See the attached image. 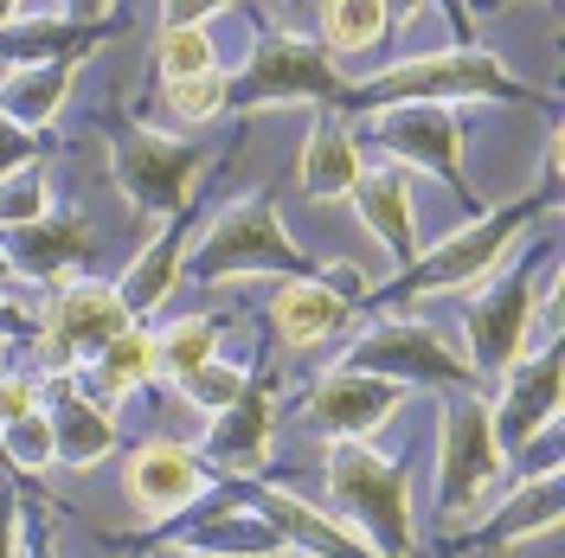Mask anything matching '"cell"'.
Listing matches in <instances>:
<instances>
[{
    "label": "cell",
    "mask_w": 565,
    "mask_h": 558,
    "mask_svg": "<svg viewBox=\"0 0 565 558\" xmlns=\"http://www.w3.org/2000/svg\"><path fill=\"white\" fill-rule=\"evenodd\" d=\"M553 200H559V148H546V193H540V200H514V206H501V212H476V218H469L462 232H450L437 250H418L373 302H380V309H405V302H424V296H462V289L489 282L494 270H501L508 245L527 232L533 218H546Z\"/></svg>",
    "instance_id": "1"
},
{
    "label": "cell",
    "mask_w": 565,
    "mask_h": 558,
    "mask_svg": "<svg viewBox=\"0 0 565 558\" xmlns=\"http://www.w3.org/2000/svg\"><path fill=\"white\" fill-rule=\"evenodd\" d=\"M457 97H482V104H533L540 90H527L514 71L501 65L482 45H444L424 58H398V65L373 71L366 84H353L348 116H380L398 104H457Z\"/></svg>",
    "instance_id": "2"
},
{
    "label": "cell",
    "mask_w": 565,
    "mask_h": 558,
    "mask_svg": "<svg viewBox=\"0 0 565 558\" xmlns=\"http://www.w3.org/2000/svg\"><path fill=\"white\" fill-rule=\"evenodd\" d=\"M328 494L334 514L366 533L380 558H418V526H412V462L373 450L366 437H341L328 450Z\"/></svg>",
    "instance_id": "3"
},
{
    "label": "cell",
    "mask_w": 565,
    "mask_h": 558,
    "mask_svg": "<svg viewBox=\"0 0 565 558\" xmlns=\"http://www.w3.org/2000/svg\"><path fill=\"white\" fill-rule=\"evenodd\" d=\"M180 270H193L200 282H238V277H264V270L309 277V270H316V257L289 238L277 200H270V193H257V200H238L232 212H218L206 232H200V245L186 250V264H180Z\"/></svg>",
    "instance_id": "4"
},
{
    "label": "cell",
    "mask_w": 565,
    "mask_h": 558,
    "mask_svg": "<svg viewBox=\"0 0 565 558\" xmlns=\"http://www.w3.org/2000/svg\"><path fill=\"white\" fill-rule=\"evenodd\" d=\"M225 104L232 109H264V104H316L348 116L353 104V84L328 65V45L302 33H270L257 39L250 65L238 77H225Z\"/></svg>",
    "instance_id": "5"
},
{
    "label": "cell",
    "mask_w": 565,
    "mask_h": 558,
    "mask_svg": "<svg viewBox=\"0 0 565 558\" xmlns=\"http://www.w3.org/2000/svg\"><path fill=\"white\" fill-rule=\"evenodd\" d=\"M212 148H200L193 136H168V129H122L116 136V186L129 193V206L148 218H174L193 206V186L206 174Z\"/></svg>",
    "instance_id": "6"
},
{
    "label": "cell",
    "mask_w": 565,
    "mask_h": 558,
    "mask_svg": "<svg viewBox=\"0 0 565 558\" xmlns=\"http://www.w3.org/2000/svg\"><path fill=\"white\" fill-rule=\"evenodd\" d=\"M437 514L444 521H469L489 507V489L501 482V443L489 430V398H450L437 418Z\"/></svg>",
    "instance_id": "7"
},
{
    "label": "cell",
    "mask_w": 565,
    "mask_h": 558,
    "mask_svg": "<svg viewBox=\"0 0 565 558\" xmlns=\"http://www.w3.org/2000/svg\"><path fill=\"white\" fill-rule=\"evenodd\" d=\"M559 282V270L546 264V277L533 282V257H521L514 270H501V277L482 289V296H469V309H462V360L476 366V373H508L521 353H527V328L533 314H540V296Z\"/></svg>",
    "instance_id": "8"
},
{
    "label": "cell",
    "mask_w": 565,
    "mask_h": 558,
    "mask_svg": "<svg viewBox=\"0 0 565 558\" xmlns=\"http://www.w3.org/2000/svg\"><path fill=\"white\" fill-rule=\"evenodd\" d=\"M341 366L348 373H373V379H392V385H476V366L462 360L437 328H424V321H405V314H392V321H373L348 353H341Z\"/></svg>",
    "instance_id": "9"
},
{
    "label": "cell",
    "mask_w": 565,
    "mask_h": 558,
    "mask_svg": "<svg viewBox=\"0 0 565 558\" xmlns=\"http://www.w3.org/2000/svg\"><path fill=\"white\" fill-rule=\"evenodd\" d=\"M122 328H136V321L109 282H58L45 302V321H39V353L52 373H84V360L104 353Z\"/></svg>",
    "instance_id": "10"
},
{
    "label": "cell",
    "mask_w": 565,
    "mask_h": 558,
    "mask_svg": "<svg viewBox=\"0 0 565 558\" xmlns=\"http://www.w3.org/2000/svg\"><path fill=\"white\" fill-rule=\"evenodd\" d=\"M270 430H277V385L250 366V385L225 405V411H212L206 437H200L193 450H200V462L212 469V482H218V475H225V482H250V475H264V462H270Z\"/></svg>",
    "instance_id": "11"
},
{
    "label": "cell",
    "mask_w": 565,
    "mask_h": 558,
    "mask_svg": "<svg viewBox=\"0 0 565 558\" xmlns=\"http://www.w3.org/2000/svg\"><path fill=\"white\" fill-rule=\"evenodd\" d=\"M380 141L398 154V168H424V174H437L457 200H469V212H476V186H469V174H462V116L450 104L380 109Z\"/></svg>",
    "instance_id": "12"
},
{
    "label": "cell",
    "mask_w": 565,
    "mask_h": 558,
    "mask_svg": "<svg viewBox=\"0 0 565 558\" xmlns=\"http://www.w3.org/2000/svg\"><path fill=\"white\" fill-rule=\"evenodd\" d=\"M553 423H559V341H546L540 353H521L501 373V391L489 398V430L501 455H521Z\"/></svg>",
    "instance_id": "13"
},
{
    "label": "cell",
    "mask_w": 565,
    "mask_h": 558,
    "mask_svg": "<svg viewBox=\"0 0 565 558\" xmlns=\"http://www.w3.org/2000/svg\"><path fill=\"white\" fill-rule=\"evenodd\" d=\"M398 405H405V385L334 366L302 391V423H316L328 437H373V430H386L398 418Z\"/></svg>",
    "instance_id": "14"
},
{
    "label": "cell",
    "mask_w": 565,
    "mask_h": 558,
    "mask_svg": "<svg viewBox=\"0 0 565 558\" xmlns=\"http://www.w3.org/2000/svg\"><path fill=\"white\" fill-rule=\"evenodd\" d=\"M212 494V469L200 462L193 443H174V437H161V443H141L129 455V501H136L141 514H154V521H180L193 501H206Z\"/></svg>",
    "instance_id": "15"
},
{
    "label": "cell",
    "mask_w": 565,
    "mask_h": 558,
    "mask_svg": "<svg viewBox=\"0 0 565 558\" xmlns=\"http://www.w3.org/2000/svg\"><path fill=\"white\" fill-rule=\"evenodd\" d=\"M39 411L52 423V462H65V469H90L116 443V411L84 398V385L71 373H52V385H39Z\"/></svg>",
    "instance_id": "16"
},
{
    "label": "cell",
    "mask_w": 565,
    "mask_h": 558,
    "mask_svg": "<svg viewBox=\"0 0 565 558\" xmlns=\"http://www.w3.org/2000/svg\"><path fill=\"white\" fill-rule=\"evenodd\" d=\"M180 546L200 558H282L289 552V533H282L257 501L225 494V507H212L206 521H193L180 533Z\"/></svg>",
    "instance_id": "17"
},
{
    "label": "cell",
    "mask_w": 565,
    "mask_h": 558,
    "mask_svg": "<svg viewBox=\"0 0 565 558\" xmlns=\"http://www.w3.org/2000/svg\"><path fill=\"white\" fill-rule=\"evenodd\" d=\"M353 212H360V225L392 250V264L405 270L412 257H418V200H412V180L405 168H380V174H360L353 180Z\"/></svg>",
    "instance_id": "18"
},
{
    "label": "cell",
    "mask_w": 565,
    "mask_h": 558,
    "mask_svg": "<svg viewBox=\"0 0 565 558\" xmlns=\"http://www.w3.org/2000/svg\"><path fill=\"white\" fill-rule=\"evenodd\" d=\"M13 270L20 277H33V282H77V270H84V257H90V225L77 218V212H45L39 225H20L13 232Z\"/></svg>",
    "instance_id": "19"
},
{
    "label": "cell",
    "mask_w": 565,
    "mask_h": 558,
    "mask_svg": "<svg viewBox=\"0 0 565 558\" xmlns=\"http://www.w3.org/2000/svg\"><path fill=\"white\" fill-rule=\"evenodd\" d=\"M348 314H353V302L334 296L316 270L309 277H282V289L270 296V328H277V341L289 353H309L316 341H328Z\"/></svg>",
    "instance_id": "20"
},
{
    "label": "cell",
    "mask_w": 565,
    "mask_h": 558,
    "mask_svg": "<svg viewBox=\"0 0 565 558\" xmlns=\"http://www.w3.org/2000/svg\"><path fill=\"white\" fill-rule=\"evenodd\" d=\"M250 501H257L282 533H289V546H309V552H321V558H380L373 546H366V533H353L348 521H334L328 507L296 501L289 489H257Z\"/></svg>",
    "instance_id": "21"
},
{
    "label": "cell",
    "mask_w": 565,
    "mask_h": 558,
    "mask_svg": "<svg viewBox=\"0 0 565 558\" xmlns=\"http://www.w3.org/2000/svg\"><path fill=\"white\" fill-rule=\"evenodd\" d=\"M360 174H366V168H360V141H353L348 116L321 109L309 141H302V168H296V180H302L316 200H348Z\"/></svg>",
    "instance_id": "22"
},
{
    "label": "cell",
    "mask_w": 565,
    "mask_h": 558,
    "mask_svg": "<svg viewBox=\"0 0 565 558\" xmlns=\"http://www.w3.org/2000/svg\"><path fill=\"white\" fill-rule=\"evenodd\" d=\"M186 232H193V206L174 212L168 218V232L154 238V245L136 257V270L116 282V296H122V309H129V321H141V314H154L168 296H174L180 282V264H186Z\"/></svg>",
    "instance_id": "23"
},
{
    "label": "cell",
    "mask_w": 565,
    "mask_h": 558,
    "mask_svg": "<svg viewBox=\"0 0 565 558\" xmlns=\"http://www.w3.org/2000/svg\"><path fill=\"white\" fill-rule=\"evenodd\" d=\"M71 71H77V58H45V65L7 71V77H0V116L20 122L26 136H39V129L58 122V109H65Z\"/></svg>",
    "instance_id": "24"
},
{
    "label": "cell",
    "mask_w": 565,
    "mask_h": 558,
    "mask_svg": "<svg viewBox=\"0 0 565 558\" xmlns=\"http://www.w3.org/2000/svg\"><path fill=\"white\" fill-rule=\"evenodd\" d=\"M90 366V379L84 373H71V379L84 385V398H97V405H116V398H129L136 385L154 379V334H141V328H122L104 353H90L84 360Z\"/></svg>",
    "instance_id": "25"
},
{
    "label": "cell",
    "mask_w": 565,
    "mask_h": 558,
    "mask_svg": "<svg viewBox=\"0 0 565 558\" xmlns=\"http://www.w3.org/2000/svg\"><path fill=\"white\" fill-rule=\"evenodd\" d=\"M546 526H559V475H527L501 501V514L476 526V546H514V539L546 533Z\"/></svg>",
    "instance_id": "26"
},
{
    "label": "cell",
    "mask_w": 565,
    "mask_h": 558,
    "mask_svg": "<svg viewBox=\"0 0 565 558\" xmlns=\"http://www.w3.org/2000/svg\"><path fill=\"white\" fill-rule=\"evenodd\" d=\"M316 26H321V45L328 52H373L392 33L386 0H321Z\"/></svg>",
    "instance_id": "27"
},
{
    "label": "cell",
    "mask_w": 565,
    "mask_h": 558,
    "mask_svg": "<svg viewBox=\"0 0 565 558\" xmlns=\"http://www.w3.org/2000/svg\"><path fill=\"white\" fill-rule=\"evenodd\" d=\"M206 360H218V321L212 314H186V321H168L161 334H154V373L161 379H186V373H200Z\"/></svg>",
    "instance_id": "28"
},
{
    "label": "cell",
    "mask_w": 565,
    "mask_h": 558,
    "mask_svg": "<svg viewBox=\"0 0 565 558\" xmlns=\"http://www.w3.org/2000/svg\"><path fill=\"white\" fill-rule=\"evenodd\" d=\"M52 212V186H45V161H26L0 180V225L20 232V225H39Z\"/></svg>",
    "instance_id": "29"
},
{
    "label": "cell",
    "mask_w": 565,
    "mask_h": 558,
    "mask_svg": "<svg viewBox=\"0 0 565 558\" xmlns=\"http://www.w3.org/2000/svg\"><path fill=\"white\" fill-rule=\"evenodd\" d=\"M154 71H161V84L212 71V33L206 26H161V39H154Z\"/></svg>",
    "instance_id": "30"
},
{
    "label": "cell",
    "mask_w": 565,
    "mask_h": 558,
    "mask_svg": "<svg viewBox=\"0 0 565 558\" xmlns=\"http://www.w3.org/2000/svg\"><path fill=\"white\" fill-rule=\"evenodd\" d=\"M161 97H168V109H174L180 122H212V116H225V77L218 71H200V77H174V84H161Z\"/></svg>",
    "instance_id": "31"
},
{
    "label": "cell",
    "mask_w": 565,
    "mask_h": 558,
    "mask_svg": "<svg viewBox=\"0 0 565 558\" xmlns=\"http://www.w3.org/2000/svg\"><path fill=\"white\" fill-rule=\"evenodd\" d=\"M245 385H250V366H225V360H206L200 373H186V379H180V391H186V405H200V411L212 418V411H225V405H232Z\"/></svg>",
    "instance_id": "32"
},
{
    "label": "cell",
    "mask_w": 565,
    "mask_h": 558,
    "mask_svg": "<svg viewBox=\"0 0 565 558\" xmlns=\"http://www.w3.org/2000/svg\"><path fill=\"white\" fill-rule=\"evenodd\" d=\"M0 558H26V507L13 482H0Z\"/></svg>",
    "instance_id": "33"
},
{
    "label": "cell",
    "mask_w": 565,
    "mask_h": 558,
    "mask_svg": "<svg viewBox=\"0 0 565 558\" xmlns=\"http://www.w3.org/2000/svg\"><path fill=\"white\" fill-rule=\"evenodd\" d=\"M245 0H161V26H206L212 13H238Z\"/></svg>",
    "instance_id": "34"
},
{
    "label": "cell",
    "mask_w": 565,
    "mask_h": 558,
    "mask_svg": "<svg viewBox=\"0 0 565 558\" xmlns=\"http://www.w3.org/2000/svg\"><path fill=\"white\" fill-rule=\"evenodd\" d=\"M26 161H39V136H26L20 122L0 116V180L13 174V168H26Z\"/></svg>",
    "instance_id": "35"
},
{
    "label": "cell",
    "mask_w": 565,
    "mask_h": 558,
    "mask_svg": "<svg viewBox=\"0 0 565 558\" xmlns=\"http://www.w3.org/2000/svg\"><path fill=\"white\" fill-rule=\"evenodd\" d=\"M26 411H39V385L33 379H0V423L26 418Z\"/></svg>",
    "instance_id": "36"
},
{
    "label": "cell",
    "mask_w": 565,
    "mask_h": 558,
    "mask_svg": "<svg viewBox=\"0 0 565 558\" xmlns=\"http://www.w3.org/2000/svg\"><path fill=\"white\" fill-rule=\"evenodd\" d=\"M444 13H450V33H457V45H476V13H469V0H444Z\"/></svg>",
    "instance_id": "37"
},
{
    "label": "cell",
    "mask_w": 565,
    "mask_h": 558,
    "mask_svg": "<svg viewBox=\"0 0 565 558\" xmlns=\"http://www.w3.org/2000/svg\"><path fill=\"white\" fill-rule=\"evenodd\" d=\"M65 7H71V20H104L109 0H65Z\"/></svg>",
    "instance_id": "38"
},
{
    "label": "cell",
    "mask_w": 565,
    "mask_h": 558,
    "mask_svg": "<svg viewBox=\"0 0 565 558\" xmlns=\"http://www.w3.org/2000/svg\"><path fill=\"white\" fill-rule=\"evenodd\" d=\"M418 7H424V0H386V20H392V26H405Z\"/></svg>",
    "instance_id": "39"
},
{
    "label": "cell",
    "mask_w": 565,
    "mask_h": 558,
    "mask_svg": "<svg viewBox=\"0 0 565 558\" xmlns=\"http://www.w3.org/2000/svg\"><path fill=\"white\" fill-rule=\"evenodd\" d=\"M26 558H58V552H52V539H45L39 526H33V533H26Z\"/></svg>",
    "instance_id": "40"
},
{
    "label": "cell",
    "mask_w": 565,
    "mask_h": 558,
    "mask_svg": "<svg viewBox=\"0 0 565 558\" xmlns=\"http://www.w3.org/2000/svg\"><path fill=\"white\" fill-rule=\"evenodd\" d=\"M20 20V0H0V26H13Z\"/></svg>",
    "instance_id": "41"
},
{
    "label": "cell",
    "mask_w": 565,
    "mask_h": 558,
    "mask_svg": "<svg viewBox=\"0 0 565 558\" xmlns=\"http://www.w3.org/2000/svg\"><path fill=\"white\" fill-rule=\"evenodd\" d=\"M20 277V270H13V257H7V250H0V289H7V282Z\"/></svg>",
    "instance_id": "42"
},
{
    "label": "cell",
    "mask_w": 565,
    "mask_h": 558,
    "mask_svg": "<svg viewBox=\"0 0 565 558\" xmlns=\"http://www.w3.org/2000/svg\"><path fill=\"white\" fill-rule=\"evenodd\" d=\"M154 558H200V552H186V546H168V552H154Z\"/></svg>",
    "instance_id": "43"
},
{
    "label": "cell",
    "mask_w": 565,
    "mask_h": 558,
    "mask_svg": "<svg viewBox=\"0 0 565 558\" xmlns=\"http://www.w3.org/2000/svg\"><path fill=\"white\" fill-rule=\"evenodd\" d=\"M0 366H7V334H0Z\"/></svg>",
    "instance_id": "44"
},
{
    "label": "cell",
    "mask_w": 565,
    "mask_h": 558,
    "mask_svg": "<svg viewBox=\"0 0 565 558\" xmlns=\"http://www.w3.org/2000/svg\"><path fill=\"white\" fill-rule=\"evenodd\" d=\"M289 7H302V0H289Z\"/></svg>",
    "instance_id": "45"
},
{
    "label": "cell",
    "mask_w": 565,
    "mask_h": 558,
    "mask_svg": "<svg viewBox=\"0 0 565 558\" xmlns=\"http://www.w3.org/2000/svg\"><path fill=\"white\" fill-rule=\"evenodd\" d=\"M489 7H501V0H489Z\"/></svg>",
    "instance_id": "46"
},
{
    "label": "cell",
    "mask_w": 565,
    "mask_h": 558,
    "mask_svg": "<svg viewBox=\"0 0 565 558\" xmlns=\"http://www.w3.org/2000/svg\"><path fill=\"white\" fill-rule=\"evenodd\" d=\"M0 482H7V475H0Z\"/></svg>",
    "instance_id": "47"
}]
</instances>
